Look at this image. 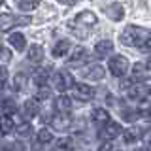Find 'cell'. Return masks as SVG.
Segmentation results:
<instances>
[{
	"mask_svg": "<svg viewBox=\"0 0 151 151\" xmlns=\"http://www.w3.org/2000/svg\"><path fill=\"white\" fill-rule=\"evenodd\" d=\"M87 60H89L87 51H85L83 47H76L72 57L68 59V64L70 66H83V64H87Z\"/></svg>",
	"mask_w": 151,
	"mask_h": 151,
	"instance_id": "obj_9",
	"label": "cell"
},
{
	"mask_svg": "<svg viewBox=\"0 0 151 151\" xmlns=\"http://www.w3.org/2000/svg\"><path fill=\"white\" fill-rule=\"evenodd\" d=\"M6 79H8V68L2 66V63H0V87L6 83Z\"/></svg>",
	"mask_w": 151,
	"mask_h": 151,
	"instance_id": "obj_30",
	"label": "cell"
},
{
	"mask_svg": "<svg viewBox=\"0 0 151 151\" xmlns=\"http://www.w3.org/2000/svg\"><path fill=\"white\" fill-rule=\"evenodd\" d=\"M2 4H4V0H0V6H2Z\"/></svg>",
	"mask_w": 151,
	"mask_h": 151,
	"instance_id": "obj_35",
	"label": "cell"
},
{
	"mask_svg": "<svg viewBox=\"0 0 151 151\" xmlns=\"http://www.w3.org/2000/svg\"><path fill=\"white\" fill-rule=\"evenodd\" d=\"M142 140H144V144L147 145V147H151V127H149V129H145V132L142 134Z\"/></svg>",
	"mask_w": 151,
	"mask_h": 151,
	"instance_id": "obj_31",
	"label": "cell"
},
{
	"mask_svg": "<svg viewBox=\"0 0 151 151\" xmlns=\"http://www.w3.org/2000/svg\"><path fill=\"white\" fill-rule=\"evenodd\" d=\"M38 104H36V100H27L25 104H23V115L27 117V119H32V117H36L38 115Z\"/></svg>",
	"mask_w": 151,
	"mask_h": 151,
	"instance_id": "obj_21",
	"label": "cell"
},
{
	"mask_svg": "<svg viewBox=\"0 0 151 151\" xmlns=\"http://www.w3.org/2000/svg\"><path fill=\"white\" fill-rule=\"evenodd\" d=\"M91 119H93L94 125L102 127L110 121V113H108V110H104V108H94L93 113H91Z\"/></svg>",
	"mask_w": 151,
	"mask_h": 151,
	"instance_id": "obj_15",
	"label": "cell"
},
{
	"mask_svg": "<svg viewBox=\"0 0 151 151\" xmlns=\"http://www.w3.org/2000/svg\"><path fill=\"white\" fill-rule=\"evenodd\" d=\"M13 129H15V125H13V119L9 113H2L0 115V134H9Z\"/></svg>",
	"mask_w": 151,
	"mask_h": 151,
	"instance_id": "obj_18",
	"label": "cell"
},
{
	"mask_svg": "<svg viewBox=\"0 0 151 151\" xmlns=\"http://www.w3.org/2000/svg\"><path fill=\"white\" fill-rule=\"evenodd\" d=\"M47 79H49V70H47V68H42V70H38V72L34 74V81H36L38 87L45 85Z\"/></svg>",
	"mask_w": 151,
	"mask_h": 151,
	"instance_id": "obj_26",
	"label": "cell"
},
{
	"mask_svg": "<svg viewBox=\"0 0 151 151\" xmlns=\"http://www.w3.org/2000/svg\"><path fill=\"white\" fill-rule=\"evenodd\" d=\"M106 15L111 19V21H121L123 17H125V8L121 6V4H110L106 9Z\"/></svg>",
	"mask_w": 151,
	"mask_h": 151,
	"instance_id": "obj_14",
	"label": "cell"
},
{
	"mask_svg": "<svg viewBox=\"0 0 151 151\" xmlns=\"http://www.w3.org/2000/svg\"><path fill=\"white\" fill-rule=\"evenodd\" d=\"M68 51H70V42L68 40H60V42H57V44H55L51 55H53L55 59H60V57H64Z\"/></svg>",
	"mask_w": 151,
	"mask_h": 151,
	"instance_id": "obj_19",
	"label": "cell"
},
{
	"mask_svg": "<svg viewBox=\"0 0 151 151\" xmlns=\"http://www.w3.org/2000/svg\"><path fill=\"white\" fill-rule=\"evenodd\" d=\"M147 66H149V70H151V59H149V63H147Z\"/></svg>",
	"mask_w": 151,
	"mask_h": 151,
	"instance_id": "obj_34",
	"label": "cell"
},
{
	"mask_svg": "<svg viewBox=\"0 0 151 151\" xmlns=\"http://www.w3.org/2000/svg\"><path fill=\"white\" fill-rule=\"evenodd\" d=\"M36 140H38V144H40V145H47V144H51V142H53V134H51V130L42 129L36 134Z\"/></svg>",
	"mask_w": 151,
	"mask_h": 151,
	"instance_id": "obj_23",
	"label": "cell"
},
{
	"mask_svg": "<svg viewBox=\"0 0 151 151\" xmlns=\"http://www.w3.org/2000/svg\"><path fill=\"white\" fill-rule=\"evenodd\" d=\"M0 45H2V44H0Z\"/></svg>",
	"mask_w": 151,
	"mask_h": 151,
	"instance_id": "obj_38",
	"label": "cell"
},
{
	"mask_svg": "<svg viewBox=\"0 0 151 151\" xmlns=\"http://www.w3.org/2000/svg\"><path fill=\"white\" fill-rule=\"evenodd\" d=\"M60 4H64V6H72V4H76V0H59Z\"/></svg>",
	"mask_w": 151,
	"mask_h": 151,
	"instance_id": "obj_33",
	"label": "cell"
},
{
	"mask_svg": "<svg viewBox=\"0 0 151 151\" xmlns=\"http://www.w3.org/2000/svg\"><path fill=\"white\" fill-rule=\"evenodd\" d=\"M151 76V70L147 64L144 63H136L132 66V79H136V81H144V79H147Z\"/></svg>",
	"mask_w": 151,
	"mask_h": 151,
	"instance_id": "obj_10",
	"label": "cell"
},
{
	"mask_svg": "<svg viewBox=\"0 0 151 151\" xmlns=\"http://www.w3.org/2000/svg\"><path fill=\"white\" fill-rule=\"evenodd\" d=\"M19 25H28V17H13L8 12L0 13V32H8Z\"/></svg>",
	"mask_w": 151,
	"mask_h": 151,
	"instance_id": "obj_3",
	"label": "cell"
},
{
	"mask_svg": "<svg viewBox=\"0 0 151 151\" xmlns=\"http://www.w3.org/2000/svg\"><path fill=\"white\" fill-rule=\"evenodd\" d=\"M51 127H53L55 130H66V129H70V125H72V117L68 115V113H63V111H59L57 115L51 117Z\"/></svg>",
	"mask_w": 151,
	"mask_h": 151,
	"instance_id": "obj_8",
	"label": "cell"
},
{
	"mask_svg": "<svg viewBox=\"0 0 151 151\" xmlns=\"http://www.w3.org/2000/svg\"><path fill=\"white\" fill-rule=\"evenodd\" d=\"M27 59H28V63H32V64H40L42 60H44V49H42V45H30V49H28V53H27Z\"/></svg>",
	"mask_w": 151,
	"mask_h": 151,
	"instance_id": "obj_13",
	"label": "cell"
},
{
	"mask_svg": "<svg viewBox=\"0 0 151 151\" xmlns=\"http://www.w3.org/2000/svg\"><path fill=\"white\" fill-rule=\"evenodd\" d=\"M142 136V132L138 127H130V129H127L123 132V140H125V144H134V142H138Z\"/></svg>",
	"mask_w": 151,
	"mask_h": 151,
	"instance_id": "obj_22",
	"label": "cell"
},
{
	"mask_svg": "<svg viewBox=\"0 0 151 151\" xmlns=\"http://www.w3.org/2000/svg\"><path fill=\"white\" fill-rule=\"evenodd\" d=\"M27 85H28V79L25 74H17L13 78V91H25Z\"/></svg>",
	"mask_w": 151,
	"mask_h": 151,
	"instance_id": "obj_25",
	"label": "cell"
},
{
	"mask_svg": "<svg viewBox=\"0 0 151 151\" xmlns=\"http://www.w3.org/2000/svg\"><path fill=\"white\" fill-rule=\"evenodd\" d=\"M8 42H9V44H12L13 47H15V51H23V49L27 47V40H25V36L19 34V32H13V34H9Z\"/></svg>",
	"mask_w": 151,
	"mask_h": 151,
	"instance_id": "obj_20",
	"label": "cell"
},
{
	"mask_svg": "<svg viewBox=\"0 0 151 151\" xmlns=\"http://www.w3.org/2000/svg\"><path fill=\"white\" fill-rule=\"evenodd\" d=\"M111 51H113V44L110 40H102V42H98V44L94 45V55H96L98 59H106Z\"/></svg>",
	"mask_w": 151,
	"mask_h": 151,
	"instance_id": "obj_12",
	"label": "cell"
},
{
	"mask_svg": "<svg viewBox=\"0 0 151 151\" xmlns=\"http://www.w3.org/2000/svg\"><path fill=\"white\" fill-rule=\"evenodd\" d=\"M55 110L63 111V113H70V110H72V100L66 94H59L55 98Z\"/></svg>",
	"mask_w": 151,
	"mask_h": 151,
	"instance_id": "obj_17",
	"label": "cell"
},
{
	"mask_svg": "<svg viewBox=\"0 0 151 151\" xmlns=\"http://www.w3.org/2000/svg\"><path fill=\"white\" fill-rule=\"evenodd\" d=\"M57 147L59 149H70L72 147V142H70V138H63L59 144H57Z\"/></svg>",
	"mask_w": 151,
	"mask_h": 151,
	"instance_id": "obj_32",
	"label": "cell"
},
{
	"mask_svg": "<svg viewBox=\"0 0 151 151\" xmlns=\"http://www.w3.org/2000/svg\"><path fill=\"white\" fill-rule=\"evenodd\" d=\"M74 96L81 102H89L94 98V89L91 85H85V83H78L74 85Z\"/></svg>",
	"mask_w": 151,
	"mask_h": 151,
	"instance_id": "obj_7",
	"label": "cell"
},
{
	"mask_svg": "<svg viewBox=\"0 0 151 151\" xmlns=\"http://www.w3.org/2000/svg\"><path fill=\"white\" fill-rule=\"evenodd\" d=\"M2 110H4V113H9V115H13V113H15V110H17L15 100H12V98L4 100V102H2Z\"/></svg>",
	"mask_w": 151,
	"mask_h": 151,
	"instance_id": "obj_27",
	"label": "cell"
},
{
	"mask_svg": "<svg viewBox=\"0 0 151 151\" xmlns=\"http://www.w3.org/2000/svg\"><path fill=\"white\" fill-rule=\"evenodd\" d=\"M110 72L115 76V78H123V76L127 74V70H129V60H127V57L123 55H115L110 59Z\"/></svg>",
	"mask_w": 151,
	"mask_h": 151,
	"instance_id": "obj_5",
	"label": "cell"
},
{
	"mask_svg": "<svg viewBox=\"0 0 151 151\" xmlns=\"http://www.w3.org/2000/svg\"><path fill=\"white\" fill-rule=\"evenodd\" d=\"M49 96H51V91L45 87V85H42V87L38 89V93H36V100H47Z\"/></svg>",
	"mask_w": 151,
	"mask_h": 151,
	"instance_id": "obj_28",
	"label": "cell"
},
{
	"mask_svg": "<svg viewBox=\"0 0 151 151\" xmlns=\"http://www.w3.org/2000/svg\"><path fill=\"white\" fill-rule=\"evenodd\" d=\"M149 96H151V89H149Z\"/></svg>",
	"mask_w": 151,
	"mask_h": 151,
	"instance_id": "obj_36",
	"label": "cell"
},
{
	"mask_svg": "<svg viewBox=\"0 0 151 151\" xmlns=\"http://www.w3.org/2000/svg\"><path fill=\"white\" fill-rule=\"evenodd\" d=\"M53 83H55V87H57L59 93H64V91H68L70 87H74V79L66 70H60V72H57L53 76Z\"/></svg>",
	"mask_w": 151,
	"mask_h": 151,
	"instance_id": "obj_6",
	"label": "cell"
},
{
	"mask_svg": "<svg viewBox=\"0 0 151 151\" xmlns=\"http://www.w3.org/2000/svg\"><path fill=\"white\" fill-rule=\"evenodd\" d=\"M15 130L19 132V134H30V132H32V127L28 125V123H21V125H19Z\"/></svg>",
	"mask_w": 151,
	"mask_h": 151,
	"instance_id": "obj_29",
	"label": "cell"
},
{
	"mask_svg": "<svg viewBox=\"0 0 151 151\" xmlns=\"http://www.w3.org/2000/svg\"><path fill=\"white\" fill-rule=\"evenodd\" d=\"M96 15H94L93 12H81V13H78L76 17H72L68 21V27L72 28V32H74V36H78V38H81V40H85V38L89 36V32H91V28L96 25Z\"/></svg>",
	"mask_w": 151,
	"mask_h": 151,
	"instance_id": "obj_2",
	"label": "cell"
},
{
	"mask_svg": "<svg viewBox=\"0 0 151 151\" xmlns=\"http://www.w3.org/2000/svg\"><path fill=\"white\" fill-rule=\"evenodd\" d=\"M83 76L87 79H93V81H98V79L104 78V68L100 64H89V68L83 72Z\"/></svg>",
	"mask_w": 151,
	"mask_h": 151,
	"instance_id": "obj_16",
	"label": "cell"
},
{
	"mask_svg": "<svg viewBox=\"0 0 151 151\" xmlns=\"http://www.w3.org/2000/svg\"><path fill=\"white\" fill-rule=\"evenodd\" d=\"M119 40L123 45L136 47L140 51H149L151 49V32L144 27L129 25L125 27V30L119 34Z\"/></svg>",
	"mask_w": 151,
	"mask_h": 151,
	"instance_id": "obj_1",
	"label": "cell"
},
{
	"mask_svg": "<svg viewBox=\"0 0 151 151\" xmlns=\"http://www.w3.org/2000/svg\"><path fill=\"white\" fill-rule=\"evenodd\" d=\"M17 8L21 9V12H30V9L38 8V4H40V0H15Z\"/></svg>",
	"mask_w": 151,
	"mask_h": 151,
	"instance_id": "obj_24",
	"label": "cell"
},
{
	"mask_svg": "<svg viewBox=\"0 0 151 151\" xmlns=\"http://www.w3.org/2000/svg\"><path fill=\"white\" fill-rule=\"evenodd\" d=\"M121 132H123V129H121L119 123L108 121L106 125H102V127H100V130H98V138L104 140V142H110V140H113V138H117Z\"/></svg>",
	"mask_w": 151,
	"mask_h": 151,
	"instance_id": "obj_4",
	"label": "cell"
},
{
	"mask_svg": "<svg viewBox=\"0 0 151 151\" xmlns=\"http://www.w3.org/2000/svg\"><path fill=\"white\" fill-rule=\"evenodd\" d=\"M127 94L132 100H144V96L147 94V89H145L144 83H132L129 89H127Z\"/></svg>",
	"mask_w": 151,
	"mask_h": 151,
	"instance_id": "obj_11",
	"label": "cell"
},
{
	"mask_svg": "<svg viewBox=\"0 0 151 151\" xmlns=\"http://www.w3.org/2000/svg\"><path fill=\"white\" fill-rule=\"evenodd\" d=\"M149 117H151V113H149Z\"/></svg>",
	"mask_w": 151,
	"mask_h": 151,
	"instance_id": "obj_37",
	"label": "cell"
}]
</instances>
